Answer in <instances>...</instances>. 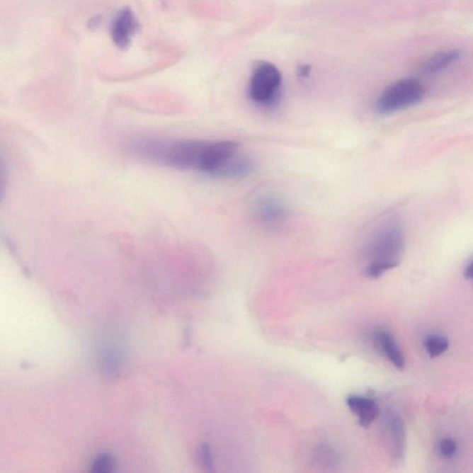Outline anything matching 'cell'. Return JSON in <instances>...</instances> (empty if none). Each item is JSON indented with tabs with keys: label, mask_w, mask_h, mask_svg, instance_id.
<instances>
[{
	"label": "cell",
	"mask_w": 473,
	"mask_h": 473,
	"mask_svg": "<svg viewBox=\"0 0 473 473\" xmlns=\"http://www.w3.org/2000/svg\"><path fill=\"white\" fill-rule=\"evenodd\" d=\"M450 346V342L445 336L438 335H432L427 336L424 341V348L431 358L440 356L445 353Z\"/></svg>",
	"instance_id": "cell-13"
},
{
	"label": "cell",
	"mask_w": 473,
	"mask_h": 473,
	"mask_svg": "<svg viewBox=\"0 0 473 473\" xmlns=\"http://www.w3.org/2000/svg\"><path fill=\"white\" fill-rule=\"evenodd\" d=\"M465 277L467 278H469V280H473V262L469 263L468 266H467V268L465 269Z\"/></svg>",
	"instance_id": "cell-17"
},
{
	"label": "cell",
	"mask_w": 473,
	"mask_h": 473,
	"mask_svg": "<svg viewBox=\"0 0 473 473\" xmlns=\"http://www.w3.org/2000/svg\"><path fill=\"white\" fill-rule=\"evenodd\" d=\"M312 459L317 466L330 472H338L341 469V454L329 444H319L312 451Z\"/></svg>",
	"instance_id": "cell-10"
},
{
	"label": "cell",
	"mask_w": 473,
	"mask_h": 473,
	"mask_svg": "<svg viewBox=\"0 0 473 473\" xmlns=\"http://www.w3.org/2000/svg\"><path fill=\"white\" fill-rule=\"evenodd\" d=\"M459 57V51L455 50L445 51V52L435 55V57H431L423 66V72L427 74H435L452 64Z\"/></svg>",
	"instance_id": "cell-11"
},
{
	"label": "cell",
	"mask_w": 473,
	"mask_h": 473,
	"mask_svg": "<svg viewBox=\"0 0 473 473\" xmlns=\"http://www.w3.org/2000/svg\"><path fill=\"white\" fill-rule=\"evenodd\" d=\"M423 86L414 79H404L396 81L381 93L375 109L378 114L388 115L411 107L423 99Z\"/></svg>",
	"instance_id": "cell-4"
},
{
	"label": "cell",
	"mask_w": 473,
	"mask_h": 473,
	"mask_svg": "<svg viewBox=\"0 0 473 473\" xmlns=\"http://www.w3.org/2000/svg\"><path fill=\"white\" fill-rule=\"evenodd\" d=\"M283 77L277 66L260 62L253 67L248 86L249 98L256 105L271 108L280 101Z\"/></svg>",
	"instance_id": "cell-3"
},
{
	"label": "cell",
	"mask_w": 473,
	"mask_h": 473,
	"mask_svg": "<svg viewBox=\"0 0 473 473\" xmlns=\"http://www.w3.org/2000/svg\"><path fill=\"white\" fill-rule=\"evenodd\" d=\"M115 465V457L108 452H102L93 460L89 473H113Z\"/></svg>",
	"instance_id": "cell-14"
},
{
	"label": "cell",
	"mask_w": 473,
	"mask_h": 473,
	"mask_svg": "<svg viewBox=\"0 0 473 473\" xmlns=\"http://www.w3.org/2000/svg\"><path fill=\"white\" fill-rule=\"evenodd\" d=\"M126 150L142 161L220 178L227 164L239 151V145L232 141L147 137L129 141Z\"/></svg>",
	"instance_id": "cell-1"
},
{
	"label": "cell",
	"mask_w": 473,
	"mask_h": 473,
	"mask_svg": "<svg viewBox=\"0 0 473 473\" xmlns=\"http://www.w3.org/2000/svg\"><path fill=\"white\" fill-rule=\"evenodd\" d=\"M311 74V67L308 65H302L298 68V74L300 77L307 78Z\"/></svg>",
	"instance_id": "cell-16"
},
{
	"label": "cell",
	"mask_w": 473,
	"mask_h": 473,
	"mask_svg": "<svg viewBox=\"0 0 473 473\" xmlns=\"http://www.w3.org/2000/svg\"><path fill=\"white\" fill-rule=\"evenodd\" d=\"M402 248V235L398 227H387L379 232L368 249L370 261L367 275L379 278L388 270L397 268Z\"/></svg>",
	"instance_id": "cell-2"
},
{
	"label": "cell",
	"mask_w": 473,
	"mask_h": 473,
	"mask_svg": "<svg viewBox=\"0 0 473 473\" xmlns=\"http://www.w3.org/2000/svg\"><path fill=\"white\" fill-rule=\"evenodd\" d=\"M384 423L392 442L394 457L397 460L401 459L404 454L406 443L404 421L399 414L389 409L384 414Z\"/></svg>",
	"instance_id": "cell-9"
},
{
	"label": "cell",
	"mask_w": 473,
	"mask_h": 473,
	"mask_svg": "<svg viewBox=\"0 0 473 473\" xmlns=\"http://www.w3.org/2000/svg\"><path fill=\"white\" fill-rule=\"evenodd\" d=\"M197 460L203 473H217L213 451L208 443H202L197 450Z\"/></svg>",
	"instance_id": "cell-12"
},
{
	"label": "cell",
	"mask_w": 473,
	"mask_h": 473,
	"mask_svg": "<svg viewBox=\"0 0 473 473\" xmlns=\"http://www.w3.org/2000/svg\"><path fill=\"white\" fill-rule=\"evenodd\" d=\"M257 223L268 229L281 227L287 220L289 210L283 199L275 194H263L253 205Z\"/></svg>",
	"instance_id": "cell-5"
},
{
	"label": "cell",
	"mask_w": 473,
	"mask_h": 473,
	"mask_svg": "<svg viewBox=\"0 0 473 473\" xmlns=\"http://www.w3.org/2000/svg\"><path fill=\"white\" fill-rule=\"evenodd\" d=\"M439 450H440V453L443 457H448V459H450V457H453L455 456V454L457 453V443L453 440V439H444V440H442L440 443V447H439Z\"/></svg>",
	"instance_id": "cell-15"
},
{
	"label": "cell",
	"mask_w": 473,
	"mask_h": 473,
	"mask_svg": "<svg viewBox=\"0 0 473 473\" xmlns=\"http://www.w3.org/2000/svg\"><path fill=\"white\" fill-rule=\"evenodd\" d=\"M348 408L353 412L360 426L368 427L371 426L380 414L377 403L374 399L365 396L351 395L346 399Z\"/></svg>",
	"instance_id": "cell-8"
},
{
	"label": "cell",
	"mask_w": 473,
	"mask_h": 473,
	"mask_svg": "<svg viewBox=\"0 0 473 473\" xmlns=\"http://www.w3.org/2000/svg\"><path fill=\"white\" fill-rule=\"evenodd\" d=\"M139 21L135 11L124 7L115 15L110 24V36L113 43L120 48L128 47L133 35L139 30Z\"/></svg>",
	"instance_id": "cell-6"
},
{
	"label": "cell",
	"mask_w": 473,
	"mask_h": 473,
	"mask_svg": "<svg viewBox=\"0 0 473 473\" xmlns=\"http://www.w3.org/2000/svg\"><path fill=\"white\" fill-rule=\"evenodd\" d=\"M372 341L379 351L389 360L397 369L405 368V359L400 351L396 339L389 331L384 329H375L372 333Z\"/></svg>",
	"instance_id": "cell-7"
}]
</instances>
